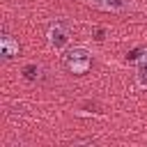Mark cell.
<instances>
[{"mask_svg":"<svg viewBox=\"0 0 147 147\" xmlns=\"http://www.w3.org/2000/svg\"><path fill=\"white\" fill-rule=\"evenodd\" d=\"M133 71H136V83H138V87L147 90V51H140V55L136 57Z\"/></svg>","mask_w":147,"mask_h":147,"instance_id":"5","label":"cell"},{"mask_svg":"<svg viewBox=\"0 0 147 147\" xmlns=\"http://www.w3.org/2000/svg\"><path fill=\"white\" fill-rule=\"evenodd\" d=\"M23 78H25V80H37V78H39V67L32 64V62L25 64V67H23Z\"/></svg>","mask_w":147,"mask_h":147,"instance_id":"6","label":"cell"},{"mask_svg":"<svg viewBox=\"0 0 147 147\" xmlns=\"http://www.w3.org/2000/svg\"><path fill=\"white\" fill-rule=\"evenodd\" d=\"M46 41H48V48L55 51V53H64L71 44V32H69V25L64 23H53L46 32Z\"/></svg>","mask_w":147,"mask_h":147,"instance_id":"2","label":"cell"},{"mask_svg":"<svg viewBox=\"0 0 147 147\" xmlns=\"http://www.w3.org/2000/svg\"><path fill=\"white\" fill-rule=\"evenodd\" d=\"M0 53H2V60H14L21 53V46H18V41L11 34L2 32V37H0Z\"/></svg>","mask_w":147,"mask_h":147,"instance_id":"4","label":"cell"},{"mask_svg":"<svg viewBox=\"0 0 147 147\" xmlns=\"http://www.w3.org/2000/svg\"><path fill=\"white\" fill-rule=\"evenodd\" d=\"M62 60H64V67L76 76L87 74L90 67H92V53H90L87 46H69L62 53Z\"/></svg>","mask_w":147,"mask_h":147,"instance_id":"1","label":"cell"},{"mask_svg":"<svg viewBox=\"0 0 147 147\" xmlns=\"http://www.w3.org/2000/svg\"><path fill=\"white\" fill-rule=\"evenodd\" d=\"M85 5L101 9V11H110V14H124L133 7L131 0H85Z\"/></svg>","mask_w":147,"mask_h":147,"instance_id":"3","label":"cell"}]
</instances>
